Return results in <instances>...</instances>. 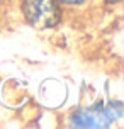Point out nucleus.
<instances>
[{
  "instance_id": "f257e3e1",
  "label": "nucleus",
  "mask_w": 124,
  "mask_h": 129,
  "mask_svg": "<svg viewBox=\"0 0 124 129\" xmlns=\"http://www.w3.org/2000/svg\"><path fill=\"white\" fill-rule=\"evenodd\" d=\"M122 117V104H95L90 107H82L72 114V126L75 127H109Z\"/></svg>"
},
{
  "instance_id": "f03ea898",
  "label": "nucleus",
  "mask_w": 124,
  "mask_h": 129,
  "mask_svg": "<svg viewBox=\"0 0 124 129\" xmlns=\"http://www.w3.org/2000/svg\"><path fill=\"white\" fill-rule=\"evenodd\" d=\"M22 14L27 22L38 29L54 27L61 17L56 0H22Z\"/></svg>"
},
{
  "instance_id": "7ed1b4c3",
  "label": "nucleus",
  "mask_w": 124,
  "mask_h": 129,
  "mask_svg": "<svg viewBox=\"0 0 124 129\" xmlns=\"http://www.w3.org/2000/svg\"><path fill=\"white\" fill-rule=\"evenodd\" d=\"M39 99L49 109H56L66 99V87L61 80H48L41 85L39 88Z\"/></svg>"
},
{
  "instance_id": "20e7f679",
  "label": "nucleus",
  "mask_w": 124,
  "mask_h": 129,
  "mask_svg": "<svg viewBox=\"0 0 124 129\" xmlns=\"http://www.w3.org/2000/svg\"><path fill=\"white\" fill-rule=\"evenodd\" d=\"M59 2H65V4H70V5H78V4H83L85 0H59Z\"/></svg>"
}]
</instances>
